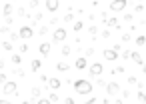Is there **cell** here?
Instances as JSON below:
<instances>
[{"instance_id":"484cf974","label":"cell","mask_w":146,"mask_h":104,"mask_svg":"<svg viewBox=\"0 0 146 104\" xmlns=\"http://www.w3.org/2000/svg\"><path fill=\"white\" fill-rule=\"evenodd\" d=\"M88 34L96 36V34H98V28H96V26H90V28H88Z\"/></svg>"},{"instance_id":"277c9868","label":"cell","mask_w":146,"mask_h":104,"mask_svg":"<svg viewBox=\"0 0 146 104\" xmlns=\"http://www.w3.org/2000/svg\"><path fill=\"white\" fill-rule=\"evenodd\" d=\"M126 0H112V2H110V10L112 12H122L124 8H126Z\"/></svg>"},{"instance_id":"83f0119b","label":"cell","mask_w":146,"mask_h":104,"mask_svg":"<svg viewBox=\"0 0 146 104\" xmlns=\"http://www.w3.org/2000/svg\"><path fill=\"white\" fill-rule=\"evenodd\" d=\"M48 100H50V102H56V100H60V98H58V94H56V92H52V94L48 96Z\"/></svg>"},{"instance_id":"f1b7e54d","label":"cell","mask_w":146,"mask_h":104,"mask_svg":"<svg viewBox=\"0 0 146 104\" xmlns=\"http://www.w3.org/2000/svg\"><path fill=\"white\" fill-rule=\"evenodd\" d=\"M36 104H52V102H50L48 98H38V100H36Z\"/></svg>"},{"instance_id":"44dd1931","label":"cell","mask_w":146,"mask_h":104,"mask_svg":"<svg viewBox=\"0 0 146 104\" xmlns=\"http://www.w3.org/2000/svg\"><path fill=\"white\" fill-rule=\"evenodd\" d=\"M82 28H84V22H82V20H76V22H74V30H76V32H80Z\"/></svg>"},{"instance_id":"ffe728a7","label":"cell","mask_w":146,"mask_h":104,"mask_svg":"<svg viewBox=\"0 0 146 104\" xmlns=\"http://www.w3.org/2000/svg\"><path fill=\"white\" fill-rule=\"evenodd\" d=\"M2 12H4V16H10L12 14V4H4V10Z\"/></svg>"},{"instance_id":"f35d334b","label":"cell","mask_w":146,"mask_h":104,"mask_svg":"<svg viewBox=\"0 0 146 104\" xmlns=\"http://www.w3.org/2000/svg\"><path fill=\"white\" fill-rule=\"evenodd\" d=\"M96 100H98V98H90V100H86V102H84V104H94V102H96Z\"/></svg>"},{"instance_id":"9c48e42d","label":"cell","mask_w":146,"mask_h":104,"mask_svg":"<svg viewBox=\"0 0 146 104\" xmlns=\"http://www.w3.org/2000/svg\"><path fill=\"white\" fill-rule=\"evenodd\" d=\"M58 6H60L58 0H46V10H48V12H56Z\"/></svg>"},{"instance_id":"60d3db41","label":"cell","mask_w":146,"mask_h":104,"mask_svg":"<svg viewBox=\"0 0 146 104\" xmlns=\"http://www.w3.org/2000/svg\"><path fill=\"white\" fill-rule=\"evenodd\" d=\"M142 72H144V74H146V62H144V64H142Z\"/></svg>"},{"instance_id":"836d02e7","label":"cell","mask_w":146,"mask_h":104,"mask_svg":"<svg viewBox=\"0 0 146 104\" xmlns=\"http://www.w3.org/2000/svg\"><path fill=\"white\" fill-rule=\"evenodd\" d=\"M4 20H6V26H10V24H12V22H14V20H12V16H6V18H4Z\"/></svg>"},{"instance_id":"7402d4cb","label":"cell","mask_w":146,"mask_h":104,"mask_svg":"<svg viewBox=\"0 0 146 104\" xmlns=\"http://www.w3.org/2000/svg\"><path fill=\"white\" fill-rule=\"evenodd\" d=\"M22 62V56L20 54H12V64H20Z\"/></svg>"},{"instance_id":"1f68e13d","label":"cell","mask_w":146,"mask_h":104,"mask_svg":"<svg viewBox=\"0 0 146 104\" xmlns=\"http://www.w3.org/2000/svg\"><path fill=\"white\" fill-rule=\"evenodd\" d=\"M6 82V74L4 72H0V84H4Z\"/></svg>"},{"instance_id":"5bb4252c","label":"cell","mask_w":146,"mask_h":104,"mask_svg":"<svg viewBox=\"0 0 146 104\" xmlns=\"http://www.w3.org/2000/svg\"><path fill=\"white\" fill-rule=\"evenodd\" d=\"M30 66H32V68H30L32 72H38V70H40V66H42V62H40V60H32V62H30Z\"/></svg>"},{"instance_id":"52a82bcc","label":"cell","mask_w":146,"mask_h":104,"mask_svg":"<svg viewBox=\"0 0 146 104\" xmlns=\"http://www.w3.org/2000/svg\"><path fill=\"white\" fill-rule=\"evenodd\" d=\"M106 92H108V96H116L120 92V84L118 82H108L106 84Z\"/></svg>"},{"instance_id":"2e32d148","label":"cell","mask_w":146,"mask_h":104,"mask_svg":"<svg viewBox=\"0 0 146 104\" xmlns=\"http://www.w3.org/2000/svg\"><path fill=\"white\" fill-rule=\"evenodd\" d=\"M106 24H108L110 28H118V26H120V24H118V18H108Z\"/></svg>"},{"instance_id":"603a6c76","label":"cell","mask_w":146,"mask_h":104,"mask_svg":"<svg viewBox=\"0 0 146 104\" xmlns=\"http://www.w3.org/2000/svg\"><path fill=\"white\" fill-rule=\"evenodd\" d=\"M0 46H2L4 50H8V52L12 50V42H0Z\"/></svg>"},{"instance_id":"cb8c5ba5","label":"cell","mask_w":146,"mask_h":104,"mask_svg":"<svg viewBox=\"0 0 146 104\" xmlns=\"http://www.w3.org/2000/svg\"><path fill=\"white\" fill-rule=\"evenodd\" d=\"M70 52H72V50H70V46H66V44H64V46H62V56H70Z\"/></svg>"},{"instance_id":"f546056e","label":"cell","mask_w":146,"mask_h":104,"mask_svg":"<svg viewBox=\"0 0 146 104\" xmlns=\"http://www.w3.org/2000/svg\"><path fill=\"white\" fill-rule=\"evenodd\" d=\"M38 32H40V34H42V36H46V34H48V26H42V28H40V30H38Z\"/></svg>"},{"instance_id":"4dcf8cb0","label":"cell","mask_w":146,"mask_h":104,"mask_svg":"<svg viewBox=\"0 0 146 104\" xmlns=\"http://www.w3.org/2000/svg\"><path fill=\"white\" fill-rule=\"evenodd\" d=\"M128 84H138V80L134 76H128Z\"/></svg>"},{"instance_id":"d4e9b609","label":"cell","mask_w":146,"mask_h":104,"mask_svg":"<svg viewBox=\"0 0 146 104\" xmlns=\"http://www.w3.org/2000/svg\"><path fill=\"white\" fill-rule=\"evenodd\" d=\"M62 20H64V22H72V20H74V16H72V12H68V14H66V16L62 18Z\"/></svg>"},{"instance_id":"d6986e66","label":"cell","mask_w":146,"mask_h":104,"mask_svg":"<svg viewBox=\"0 0 146 104\" xmlns=\"http://www.w3.org/2000/svg\"><path fill=\"white\" fill-rule=\"evenodd\" d=\"M136 98H138L140 102H144V104H146V92H142V90H138V92H136Z\"/></svg>"},{"instance_id":"b9f144b4","label":"cell","mask_w":146,"mask_h":104,"mask_svg":"<svg viewBox=\"0 0 146 104\" xmlns=\"http://www.w3.org/2000/svg\"><path fill=\"white\" fill-rule=\"evenodd\" d=\"M0 68H4V60H0Z\"/></svg>"},{"instance_id":"8992f818","label":"cell","mask_w":146,"mask_h":104,"mask_svg":"<svg viewBox=\"0 0 146 104\" xmlns=\"http://www.w3.org/2000/svg\"><path fill=\"white\" fill-rule=\"evenodd\" d=\"M88 72H90L92 76H100V74L104 72V66H102L100 62H94V64H90V66H88Z\"/></svg>"},{"instance_id":"8d00e7d4","label":"cell","mask_w":146,"mask_h":104,"mask_svg":"<svg viewBox=\"0 0 146 104\" xmlns=\"http://www.w3.org/2000/svg\"><path fill=\"white\" fill-rule=\"evenodd\" d=\"M20 52H28V44H22L20 46Z\"/></svg>"},{"instance_id":"4316f807","label":"cell","mask_w":146,"mask_h":104,"mask_svg":"<svg viewBox=\"0 0 146 104\" xmlns=\"http://www.w3.org/2000/svg\"><path fill=\"white\" fill-rule=\"evenodd\" d=\"M20 36H18V32H10V42H16Z\"/></svg>"},{"instance_id":"6da1fadb","label":"cell","mask_w":146,"mask_h":104,"mask_svg":"<svg viewBox=\"0 0 146 104\" xmlns=\"http://www.w3.org/2000/svg\"><path fill=\"white\" fill-rule=\"evenodd\" d=\"M74 90H76L78 94H90V92H92V82H90V80L80 78V80H76V82H74Z\"/></svg>"},{"instance_id":"7bdbcfd3","label":"cell","mask_w":146,"mask_h":104,"mask_svg":"<svg viewBox=\"0 0 146 104\" xmlns=\"http://www.w3.org/2000/svg\"><path fill=\"white\" fill-rule=\"evenodd\" d=\"M116 104H124V102H122V100H116Z\"/></svg>"},{"instance_id":"d590c367","label":"cell","mask_w":146,"mask_h":104,"mask_svg":"<svg viewBox=\"0 0 146 104\" xmlns=\"http://www.w3.org/2000/svg\"><path fill=\"white\" fill-rule=\"evenodd\" d=\"M38 6V0H30V8H36Z\"/></svg>"},{"instance_id":"30bf717a","label":"cell","mask_w":146,"mask_h":104,"mask_svg":"<svg viewBox=\"0 0 146 104\" xmlns=\"http://www.w3.org/2000/svg\"><path fill=\"white\" fill-rule=\"evenodd\" d=\"M50 48H52V46H50V42H42V44L38 46V50H40V54H42V56H48V54H50Z\"/></svg>"},{"instance_id":"8fae6325","label":"cell","mask_w":146,"mask_h":104,"mask_svg":"<svg viewBox=\"0 0 146 104\" xmlns=\"http://www.w3.org/2000/svg\"><path fill=\"white\" fill-rule=\"evenodd\" d=\"M88 64H86V58L84 56H80V58H76V62H74V68L76 70H84Z\"/></svg>"},{"instance_id":"5b68a950","label":"cell","mask_w":146,"mask_h":104,"mask_svg":"<svg viewBox=\"0 0 146 104\" xmlns=\"http://www.w3.org/2000/svg\"><path fill=\"white\" fill-rule=\"evenodd\" d=\"M18 36H20L22 40H28V38H32V36H34V30H32V26H22V28L18 30Z\"/></svg>"},{"instance_id":"e575fe53","label":"cell","mask_w":146,"mask_h":104,"mask_svg":"<svg viewBox=\"0 0 146 104\" xmlns=\"http://www.w3.org/2000/svg\"><path fill=\"white\" fill-rule=\"evenodd\" d=\"M64 104H74V98H70V96H68V98H64Z\"/></svg>"},{"instance_id":"4fadbf2b","label":"cell","mask_w":146,"mask_h":104,"mask_svg":"<svg viewBox=\"0 0 146 104\" xmlns=\"http://www.w3.org/2000/svg\"><path fill=\"white\" fill-rule=\"evenodd\" d=\"M48 86H50L52 90H58V88L62 86V82H60L58 78H48Z\"/></svg>"},{"instance_id":"ab89813d","label":"cell","mask_w":146,"mask_h":104,"mask_svg":"<svg viewBox=\"0 0 146 104\" xmlns=\"http://www.w3.org/2000/svg\"><path fill=\"white\" fill-rule=\"evenodd\" d=\"M0 104H12L10 100H0Z\"/></svg>"},{"instance_id":"7a4b0ae2","label":"cell","mask_w":146,"mask_h":104,"mask_svg":"<svg viewBox=\"0 0 146 104\" xmlns=\"http://www.w3.org/2000/svg\"><path fill=\"white\" fill-rule=\"evenodd\" d=\"M16 90H18V84H16L14 80H6V82H4V86H2V92H4L6 96L16 94Z\"/></svg>"},{"instance_id":"ee69618b","label":"cell","mask_w":146,"mask_h":104,"mask_svg":"<svg viewBox=\"0 0 146 104\" xmlns=\"http://www.w3.org/2000/svg\"><path fill=\"white\" fill-rule=\"evenodd\" d=\"M22 104H30V102H28V100H24V102H22Z\"/></svg>"},{"instance_id":"e0dca14e","label":"cell","mask_w":146,"mask_h":104,"mask_svg":"<svg viewBox=\"0 0 146 104\" xmlns=\"http://www.w3.org/2000/svg\"><path fill=\"white\" fill-rule=\"evenodd\" d=\"M68 68H70V66H68L66 62H58V64H56V70H58V72H66Z\"/></svg>"},{"instance_id":"74e56055","label":"cell","mask_w":146,"mask_h":104,"mask_svg":"<svg viewBox=\"0 0 146 104\" xmlns=\"http://www.w3.org/2000/svg\"><path fill=\"white\" fill-rule=\"evenodd\" d=\"M122 58H130V50H124L122 52Z\"/></svg>"},{"instance_id":"d6a6232c","label":"cell","mask_w":146,"mask_h":104,"mask_svg":"<svg viewBox=\"0 0 146 104\" xmlns=\"http://www.w3.org/2000/svg\"><path fill=\"white\" fill-rule=\"evenodd\" d=\"M134 10H136V12H142V10H144V6H142V4H136V6H134Z\"/></svg>"},{"instance_id":"7c38bea8","label":"cell","mask_w":146,"mask_h":104,"mask_svg":"<svg viewBox=\"0 0 146 104\" xmlns=\"http://www.w3.org/2000/svg\"><path fill=\"white\" fill-rule=\"evenodd\" d=\"M130 60L134 62V64H138V66H142L144 62H142V56H140V52H130Z\"/></svg>"},{"instance_id":"ac0fdd59","label":"cell","mask_w":146,"mask_h":104,"mask_svg":"<svg viewBox=\"0 0 146 104\" xmlns=\"http://www.w3.org/2000/svg\"><path fill=\"white\" fill-rule=\"evenodd\" d=\"M134 42H136V46H144L146 44V36H136Z\"/></svg>"},{"instance_id":"3957f363","label":"cell","mask_w":146,"mask_h":104,"mask_svg":"<svg viewBox=\"0 0 146 104\" xmlns=\"http://www.w3.org/2000/svg\"><path fill=\"white\" fill-rule=\"evenodd\" d=\"M66 36H68V34H66V30H64V28H56V30H54V34H52V42H54V44H60V42H64V40H66Z\"/></svg>"},{"instance_id":"9a60e30c","label":"cell","mask_w":146,"mask_h":104,"mask_svg":"<svg viewBox=\"0 0 146 104\" xmlns=\"http://www.w3.org/2000/svg\"><path fill=\"white\" fill-rule=\"evenodd\" d=\"M30 96H32V100H38V98H40V88L34 86V88L30 90Z\"/></svg>"},{"instance_id":"ba28073f","label":"cell","mask_w":146,"mask_h":104,"mask_svg":"<svg viewBox=\"0 0 146 104\" xmlns=\"http://www.w3.org/2000/svg\"><path fill=\"white\" fill-rule=\"evenodd\" d=\"M102 56H104V60H108V62H114V60L118 58V52H114L112 48H106V50H102Z\"/></svg>"}]
</instances>
